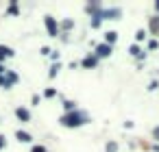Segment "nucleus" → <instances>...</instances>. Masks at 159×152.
Masks as SVG:
<instances>
[{
	"instance_id": "f257e3e1",
	"label": "nucleus",
	"mask_w": 159,
	"mask_h": 152,
	"mask_svg": "<svg viewBox=\"0 0 159 152\" xmlns=\"http://www.w3.org/2000/svg\"><path fill=\"white\" fill-rule=\"evenodd\" d=\"M81 120H83V117H81V115H76V113H74V115H63V117H61V122H63L65 126H79V124H81Z\"/></svg>"
},
{
	"instance_id": "f03ea898",
	"label": "nucleus",
	"mask_w": 159,
	"mask_h": 152,
	"mask_svg": "<svg viewBox=\"0 0 159 152\" xmlns=\"http://www.w3.org/2000/svg\"><path fill=\"white\" fill-rule=\"evenodd\" d=\"M15 115H17L22 122H31V113H29L26 109H17V111H15Z\"/></svg>"
},
{
	"instance_id": "7ed1b4c3",
	"label": "nucleus",
	"mask_w": 159,
	"mask_h": 152,
	"mask_svg": "<svg viewBox=\"0 0 159 152\" xmlns=\"http://www.w3.org/2000/svg\"><path fill=\"white\" fill-rule=\"evenodd\" d=\"M46 28L50 31V35H57V22L52 17H46Z\"/></svg>"
},
{
	"instance_id": "20e7f679",
	"label": "nucleus",
	"mask_w": 159,
	"mask_h": 152,
	"mask_svg": "<svg viewBox=\"0 0 159 152\" xmlns=\"http://www.w3.org/2000/svg\"><path fill=\"white\" fill-rule=\"evenodd\" d=\"M17 139H20V141H24V143H29L33 137H31L29 133H24V131H17Z\"/></svg>"
},
{
	"instance_id": "39448f33",
	"label": "nucleus",
	"mask_w": 159,
	"mask_h": 152,
	"mask_svg": "<svg viewBox=\"0 0 159 152\" xmlns=\"http://www.w3.org/2000/svg\"><path fill=\"white\" fill-rule=\"evenodd\" d=\"M0 55H2V57H13L15 52H13L11 48H7V46H0Z\"/></svg>"
},
{
	"instance_id": "423d86ee",
	"label": "nucleus",
	"mask_w": 159,
	"mask_h": 152,
	"mask_svg": "<svg viewBox=\"0 0 159 152\" xmlns=\"http://www.w3.org/2000/svg\"><path fill=\"white\" fill-rule=\"evenodd\" d=\"M109 52H111V48H109V46H98V55H100V57H107Z\"/></svg>"
},
{
	"instance_id": "0eeeda50",
	"label": "nucleus",
	"mask_w": 159,
	"mask_h": 152,
	"mask_svg": "<svg viewBox=\"0 0 159 152\" xmlns=\"http://www.w3.org/2000/svg\"><path fill=\"white\" fill-rule=\"evenodd\" d=\"M33 152H44V148H41V146H35V148H33Z\"/></svg>"
},
{
	"instance_id": "6e6552de",
	"label": "nucleus",
	"mask_w": 159,
	"mask_h": 152,
	"mask_svg": "<svg viewBox=\"0 0 159 152\" xmlns=\"http://www.w3.org/2000/svg\"><path fill=\"white\" fill-rule=\"evenodd\" d=\"M5 146V137H0V148H2Z\"/></svg>"
},
{
	"instance_id": "1a4fd4ad",
	"label": "nucleus",
	"mask_w": 159,
	"mask_h": 152,
	"mask_svg": "<svg viewBox=\"0 0 159 152\" xmlns=\"http://www.w3.org/2000/svg\"><path fill=\"white\" fill-rule=\"evenodd\" d=\"M2 72H5V67H2V65H0V74H2Z\"/></svg>"
}]
</instances>
